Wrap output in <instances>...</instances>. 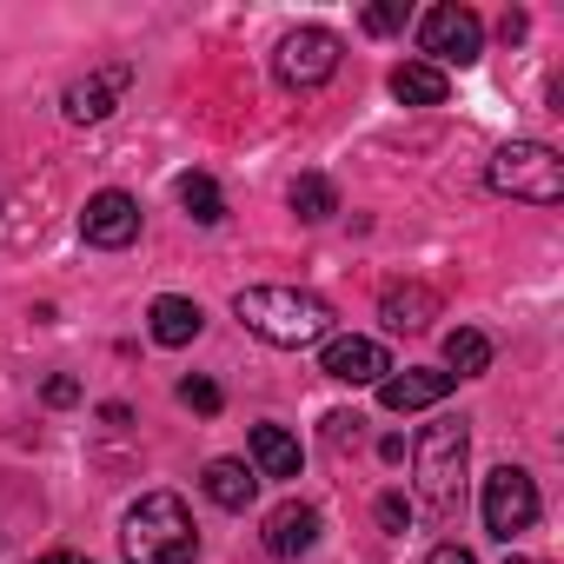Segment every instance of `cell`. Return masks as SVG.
Returning <instances> with one entry per match:
<instances>
[{
  "label": "cell",
  "instance_id": "cell-1",
  "mask_svg": "<svg viewBox=\"0 0 564 564\" xmlns=\"http://www.w3.org/2000/svg\"><path fill=\"white\" fill-rule=\"evenodd\" d=\"M232 313L246 333H259L265 346H286V352L333 339V306L319 293H300V286H246L232 300Z\"/></svg>",
  "mask_w": 564,
  "mask_h": 564
},
{
  "label": "cell",
  "instance_id": "cell-2",
  "mask_svg": "<svg viewBox=\"0 0 564 564\" xmlns=\"http://www.w3.org/2000/svg\"><path fill=\"white\" fill-rule=\"evenodd\" d=\"M120 557L127 564H193L199 557V531L186 518V505L173 491H147L127 524H120Z\"/></svg>",
  "mask_w": 564,
  "mask_h": 564
},
{
  "label": "cell",
  "instance_id": "cell-3",
  "mask_svg": "<svg viewBox=\"0 0 564 564\" xmlns=\"http://www.w3.org/2000/svg\"><path fill=\"white\" fill-rule=\"evenodd\" d=\"M465 452H471V432L465 419H438L419 432V505L445 524L458 518V498H465Z\"/></svg>",
  "mask_w": 564,
  "mask_h": 564
},
{
  "label": "cell",
  "instance_id": "cell-4",
  "mask_svg": "<svg viewBox=\"0 0 564 564\" xmlns=\"http://www.w3.org/2000/svg\"><path fill=\"white\" fill-rule=\"evenodd\" d=\"M491 186L511 193V199H531V206H557L564 199V160L538 140H511L491 160Z\"/></svg>",
  "mask_w": 564,
  "mask_h": 564
},
{
  "label": "cell",
  "instance_id": "cell-5",
  "mask_svg": "<svg viewBox=\"0 0 564 564\" xmlns=\"http://www.w3.org/2000/svg\"><path fill=\"white\" fill-rule=\"evenodd\" d=\"M419 47L432 54V67H438V74H445V67H471V61L485 54V21H478L471 8H458V0H445V8H432V14H425Z\"/></svg>",
  "mask_w": 564,
  "mask_h": 564
},
{
  "label": "cell",
  "instance_id": "cell-6",
  "mask_svg": "<svg viewBox=\"0 0 564 564\" xmlns=\"http://www.w3.org/2000/svg\"><path fill=\"white\" fill-rule=\"evenodd\" d=\"M531 524H538V485H531V471L498 465V471L485 478V531L511 544V538L531 531Z\"/></svg>",
  "mask_w": 564,
  "mask_h": 564
},
{
  "label": "cell",
  "instance_id": "cell-7",
  "mask_svg": "<svg viewBox=\"0 0 564 564\" xmlns=\"http://www.w3.org/2000/svg\"><path fill=\"white\" fill-rule=\"evenodd\" d=\"M272 67H279L286 87H319V80L339 74V34L333 28H293L286 41H279Z\"/></svg>",
  "mask_w": 564,
  "mask_h": 564
},
{
  "label": "cell",
  "instance_id": "cell-8",
  "mask_svg": "<svg viewBox=\"0 0 564 564\" xmlns=\"http://www.w3.org/2000/svg\"><path fill=\"white\" fill-rule=\"evenodd\" d=\"M80 239H87V246H107V252L133 246V239H140V199L120 193V186L94 193V199L80 206Z\"/></svg>",
  "mask_w": 564,
  "mask_h": 564
},
{
  "label": "cell",
  "instance_id": "cell-9",
  "mask_svg": "<svg viewBox=\"0 0 564 564\" xmlns=\"http://www.w3.org/2000/svg\"><path fill=\"white\" fill-rule=\"evenodd\" d=\"M319 366H326V379H339V386H379V379L392 372L386 346H379V339H359V333H346V339H326Z\"/></svg>",
  "mask_w": 564,
  "mask_h": 564
},
{
  "label": "cell",
  "instance_id": "cell-10",
  "mask_svg": "<svg viewBox=\"0 0 564 564\" xmlns=\"http://www.w3.org/2000/svg\"><path fill=\"white\" fill-rule=\"evenodd\" d=\"M265 551L272 557H306L313 544H319V511L313 505H300V498H286V505H272L265 511Z\"/></svg>",
  "mask_w": 564,
  "mask_h": 564
},
{
  "label": "cell",
  "instance_id": "cell-11",
  "mask_svg": "<svg viewBox=\"0 0 564 564\" xmlns=\"http://www.w3.org/2000/svg\"><path fill=\"white\" fill-rule=\"evenodd\" d=\"M133 80V67H107V74H87V80H74L67 94H61V107H67V120L74 127H94V120H107L113 107H120V87Z\"/></svg>",
  "mask_w": 564,
  "mask_h": 564
},
{
  "label": "cell",
  "instance_id": "cell-12",
  "mask_svg": "<svg viewBox=\"0 0 564 564\" xmlns=\"http://www.w3.org/2000/svg\"><path fill=\"white\" fill-rule=\"evenodd\" d=\"M452 392V372H432V366H405V372H386L379 379V405L386 412H425Z\"/></svg>",
  "mask_w": 564,
  "mask_h": 564
},
{
  "label": "cell",
  "instance_id": "cell-13",
  "mask_svg": "<svg viewBox=\"0 0 564 564\" xmlns=\"http://www.w3.org/2000/svg\"><path fill=\"white\" fill-rule=\"evenodd\" d=\"M199 326H206V313H199L193 300H180V293H160V300H153V313H147L153 346H193V339H199Z\"/></svg>",
  "mask_w": 564,
  "mask_h": 564
},
{
  "label": "cell",
  "instance_id": "cell-14",
  "mask_svg": "<svg viewBox=\"0 0 564 564\" xmlns=\"http://www.w3.org/2000/svg\"><path fill=\"white\" fill-rule=\"evenodd\" d=\"M379 319H386L392 333H425V326L438 319V293H432V286H386Z\"/></svg>",
  "mask_w": 564,
  "mask_h": 564
},
{
  "label": "cell",
  "instance_id": "cell-15",
  "mask_svg": "<svg viewBox=\"0 0 564 564\" xmlns=\"http://www.w3.org/2000/svg\"><path fill=\"white\" fill-rule=\"evenodd\" d=\"M199 485H206V498H213L219 511H246V505H252V491H259V471H252V465H239V458H213Z\"/></svg>",
  "mask_w": 564,
  "mask_h": 564
},
{
  "label": "cell",
  "instance_id": "cell-16",
  "mask_svg": "<svg viewBox=\"0 0 564 564\" xmlns=\"http://www.w3.org/2000/svg\"><path fill=\"white\" fill-rule=\"evenodd\" d=\"M252 471L259 478H300V438L279 425H252Z\"/></svg>",
  "mask_w": 564,
  "mask_h": 564
},
{
  "label": "cell",
  "instance_id": "cell-17",
  "mask_svg": "<svg viewBox=\"0 0 564 564\" xmlns=\"http://www.w3.org/2000/svg\"><path fill=\"white\" fill-rule=\"evenodd\" d=\"M392 94L405 100V107H445V94H452V80L432 67V61H405L399 74H392Z\"/></svg>",
  "mask_w": 564,
  "mask_h": 564
},
{
  "label": "cell",
  "instance_id": "cell-18",
  "mask_svg": "<svg viewBox=\"0 0 564 564\" xmlns=\"http://www.w3.org/2000/svg\"><path fill=\"white\" fill-rule=\"evenodd\" d=\"M286 199H293V213H300L306 226H319V219H333V213H339V186H333L326 173H300Z\"/></svg>",
  "mask_w": 564,
  "mask_h": 564
},
{
  "label": "cell",
  "instance_id": "cell-19",
  "mask_svg": "<svg viewBox=\"0 0 564 564\" xmlns=\"http://www.w3.org/2000/svg\"><path fill=\"white\" fill-rule=\"evenodd\" d=\"M445 366H452V379H478V372L491 366V339H485V333H471V326L445 333Z\"/></svg>",
  "mask_w": 564,
  "mask_h": 564
},
{
  "label": "cell",
  "instance_id": "cell-20",
  "mask_svg": "<svg viewBox=\"0 0 564 564\" xmlns=\"http://www.w3.org/2000/svg\"><path fill=\"white\" fill-rule=\"evenodd\" d=\"M180 206H186L199 226H219V219H226V193H219L206 173H186V180H180Z\"/></svg>",
  "mask_w": 564,
  "mask_h": 564
},
{
  "label": "cell",
  "instance_id": "cell-21",
  "mask_svg": "<svg viewBox=\"0 0 564 564\" xmlns=\"http://www.w3.org/2000/svg\"><path fill=\"white\" fill-rule=\"evenodd\" d=\"M180 405H193V412H206V419H213V412L226 405V392H219L213 379H199V372H193V379H180Z\"/></svg>",
  "mask_w": 564,
  "mask_h": 564
},
{
  "label": "cell",
  "instance_id": "cell-22",
  "mask_svg": "<svg viewBox=\"0 0 564 564\" xmlns=\"http://www.w3.org/2000/svg\"><path fill=\"white\" fill-rule=\"evenodd\" d=\"M405 28V0H379V8H366V34H399Z\"/></svg>",
  "mask_w": 564,
  "mask_h": 564
},
{
  "label": "cell",
  "instance_id": "cell-23",
  "mask_svg": "<svg viewBox=\"0 0 564 564\" xmlns=\"http://www.w3.org/2000/svg\"><path fill=\"white\" fill-rule=\"evenodd\" d=\"M379 524H386V531H405V524H412V505H405L399 491H386V498H379Z\"/></svg>",
  "mask_w": 564,
  "mask_h": 564
},
{
  "label": "cell",
  "instance_id": "cell-24",
  "mask_svg": "<svg viewBox=\"0 0 564 564\" xmlns=\"http://www.w3.org/2000/svg\"><path fill=\"white\" fill-rule=\"evenodd\" d=\"M74 399H80L74 379H47V405H74Z\"/></svg>",
  "mask_w": 564,
  "mask_h": 564
},
{
  "label": "cell",
  "instance_id": "cell-25",
  "mask_svg": "<svg viewBox=\"0 0 564 564\" xmlns=\"http://www.w3.org/2000/svg\"><path fill=\"white\" fill-rule=\"evenodd\" d=\"M425 564H478V557H471V551H465V544H438V551H432V557H425Z\"/></svg>",
  "mask_w": 564,
  "mask_h": 564
},
{
  "label": "cell",
  "instance_id": "cell-26",
  "mask_svg": "<svg viewBox=\"0 0 564 564\" xmlns=\"http://www.w3.org/2000/svg\"><path fill=\"white\" fill-rule=\"evenodd\" d=\"M34 564H87V557H74V551H47V557H34Z\"/></svg>",
  "mask_w": 564,
  "mask_h": 564
},
{
  "label": "cell",
  "instance_id": "cell-27",
  "mask_svg": "<svg viewBox=\"0 0 564 564\" xmlns=\"http://www.w3.org/2000/svg\"><path fill=\"white\" fill-rule=\"evenodd\" d=\"M511 564H538V557H511Z\"/></svg>",
  "mask_w": 564,
  "mask_h": 564
}]
</instances>
